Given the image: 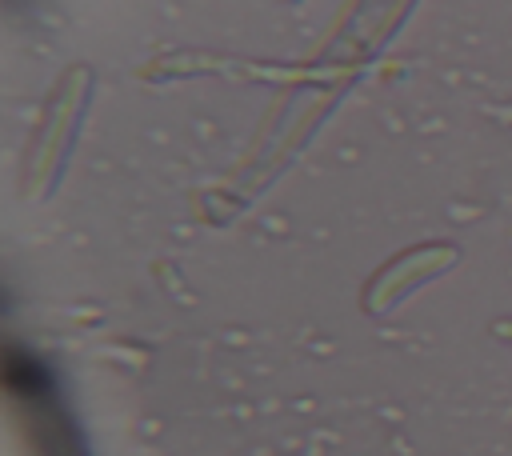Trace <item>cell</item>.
<instances>
[{"label":"cell","mask_w":512,"mask_h":456,"mask_svg":"<svg viewBox=\"0 0 512 456\" xmlns=\"http://www.w3.org/2000/svg\"><path fill=\"white\" fill-rule=\"evenodd\" d=\"M456 260V248H448V244H424V248H408L400 260H392L372 284H368V296H364V304H368V312H388L404 292H412L420 280H428V276H436L440 268H448Z\"/></svg>","instance_id":"cell-1"},{"label":"cell","mask_w":512,"mask_h":456,"mask_svg":"<svg viewBox=\"0 0 512 456\" xmlns=\"http://www.w3.org/2000/svg\"><path fill=\"white\" fill-rule=\"evenodd\" d=\"M84 88H88V72H72V76L64 80V88H60V96H56V108H52V120H48V128H44L40 140H36L32 176H28V188H32L36 196L44 192V184L52 180V172H56V164H60V156H64V144H68V136H72V120H76V112H80V104H84Z\"/></svg>","instance_id":"cell-2"}]
</instances>
